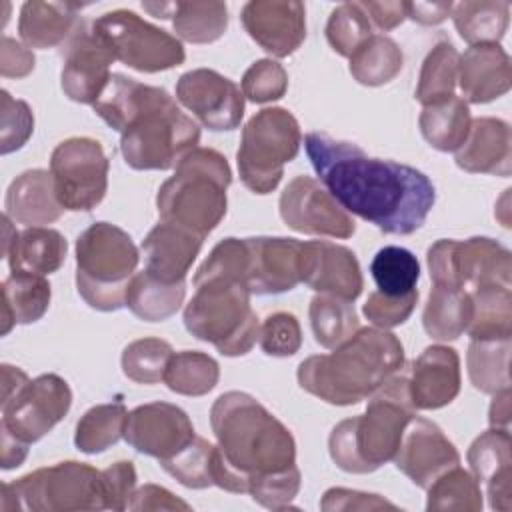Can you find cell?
<instances>
[{
    "label": "cell",
    "mask_w": 512,
    "mask_h": 512,
    "mask_svg": "<svg viewBox=\"0 0 512 512\" xmlns=\"http://www.w3.org/2000/svg\"><path fill=\"white\" fill-rule=\"evenodd\" d=\"M304 148L316 176L348 214L398 236L412 234L426 222L436 190L424 172L368 156L356 144L324 132L306 134Z\"/></svg>",
    "instance_id": "1"
},
{
    "label": "cell",
    "mask_w": 512,
    "mask_h": 512,
    "mask_svg": "<svg viewBox=\"0 0 512 512\" xmlns=\"http://www.w3.org/2000/svg\"><path fill=\"white\" fill-rule=\"evenodd\" d=\"M94 112L120 132V152L134 170H168L198 148L200 128L158 86L112 74Z\"/></svg>",
    "instance_id": "2"
},
{
    "label": "cell",
    "mask_w": 512,
    "mask_h": 512,
    "mask_svg": "<svg viewBox=\"0 0 512 512\" xmlns=\"http://www.w3.org/2000/svg\"><path fill=\"white\" fill-rule=\"evenodd\" d=\"M216 436L214 486L244 494L250 482L296 466V442L290 430L254 396L224 392L210 410Z\"/></svg>",
    "instance_id": "3"
},
{
    "label": "cell",
    "mask_w": 512,
    "mask_h": 512,
    "mask_svg": "<svg viewBox=\"0 0 512 512\" xmlns=\"http://www.w3.org/2000/svg\"><path fill=\"white\" fill-rule=\"evenodd\" d=\"M402 366V342L384 328L368 326L358 328L330 354L302 360L296 376L308 394L328 404L350 406L368 398Z\"/></svg>",
    "instance_id": "4"
},
{
    "label": "cell",
    "mask_w": 512,
    "mask_h": 512,
    "mask_svg": "<svg viewBox=\"0 0 512 512\" xmlns=\"http://www.w3.org/2000/svg\"><path fill=\"white\" fill-rule=\"evenodd\" d=\"M414 416L408 374L398 370L370 394L364 414L334 426L328 438L330 458L350 474L374 472L394 458Z\"/></svg>",
    "instance_id": "5"
},
{
    "label": "cell",
    "mask_w": 512,
    "mask_h": 512,
    "mask_svg": "<svg viewBox=\"0 0 512 512\" xmlns=\"http://www.w3.org/2000/svg\"><path fill=\"white\" fill-rule=\"evenodd\" d=\"M230 182L228 160L218 150L194 148L158 190L160 220L206 238L226 214Z\"/></svg>",
    "instance_id": "6"
},
{
    "label": "cell",
    "mask_w": 512,
    "mask_h": 512,
    "mask_svg": "<svg viewBox=\"0 0 512 512\" xmlns=\"http://www.w3.org/2000/svg\"><path fill=\"white\" fill-rule=\"evenodd\" d=\"M138 260L140 252L128 232L110 222L88 226L76 240L78 294L94 310H120Z\"/></svg>",
    "instance_id": "7"
},
{
    "label": "cell",
    "mask_w": 512,
    "mask_h": 512,
    "mask_svg": "<svg viewBox=\"0 0 512 512\" xmlns=\"http://www.w3.org/2000/svg\"><path fill=\"white\" fill-rule=\"evenodd\" d=\"M196 292L184 308L186 330L210 342L224 356H242L258 340V318L250 292L240 282L212 278L194 284Z\"/></svg>",
    "instance_id": "8"
},
{
    "label": "cell",
    "mask_w": 512,
    "mask_h": 512,
    "mask_svg": "<svg viewBox=\"0 0 512 512\" xmlns=\"http://www.w3.org/2000/svg\"><path fill=\"white\" fill-rule=\"evenodd\" d=\"M106 508L102 470L76 460L38 468L14 482L2 484V512H68Z\"/></svg>",
    "instance_id": "9"
},
{
    "label": "cell",
    "mask_w": 512,
    "mask_h": 512,
    "mask_svg": "<svg viewBox=\"0 0 512 512\" xmlns=\"http://www.w3.org/2000/svg\"><path fill=\"white\" fill-rule=\"evenodd\" d=\"M302 144L298 120L284 108H264L242 128L236 152L242 184L256 192H272L284 174V164L294 160Z\"/></svg>",
    "instance_id": "10"
},
{
    "label": "cell",
    "mask_w": 512,
    "mask_h": 512,
    "mask_svg": "<svg viewBox=\"0 0 512 512\" xmlns=\"http://www.w3.org/2000/svg\"><path fill=\"white\" fill-rule=\"evenodd\" d=\"M426 262L436 286L460 288L466 292L488 286L510 288V250L486 236L468 240L442 238L428 248Z\"/></svg>",
    "instance_id": "11"
},
{
    "label": "cell",
    "mask_w": 512,
    "mask_h": 512,
    "mask_svg": "<svg viewBox=\"0 0 512 512\" xmlns=\"http://www.w3.org/2000/svg\"><path fill=\"white\" fill-rule=\"evenodd\" d=\"M92 32L112 52L114 60L154 74L180 66L186 58L182 42L166 30L146 22L132 10H112L96 18Z\"/></svg>",
    "instance_id": "12"
},
{
    "label": "cell",
    "mask_w": 512,
    "mask_h": 512,
    "mask_svg": "<svg viewBox=\"0 0 512 512\" xmlns=\"http://www.w3.org/2000/svg\"><path fill=\"white\" fill-rule=\"evenodd\" d=\"M108 156L98 140L74 136L60 142L50 156L56 198L64 210L88 212L108 190Z\"/></svg>",
    "instance_id": "13"
},
{
    "label": "cell",
    "mask_w": 512,
    "mask_h": 512,
    "mask_svg": "<svg viewBox=\"0 0 512 512\" xmlns=\"http://www.w3.org/2000/svg\"><path fill=\"white\" fill-rule=\"evenodd\" d=\"M72 392L58 374H42L24 382L8 398H0L2 422L14 438L32 444L46 436L70 410Z\"/></svg>",
    "instance_id": "14"
},
{
    "label": "cell",
    "mask_w": 512,
    "mask_h": 512,
    "mask_svg": "<svg viewBox=\"0 0 512 512\" xmlns=\"http://www.w3.org/2000/svg\"><path fill=\"white\" fill-rule=\"evenodd\" d=\"M280 218L296 232L330 238H350L354 218L312 176H296L288 182L278 202Z\"/></svg>",
    "instance_id": "15"
},
{
    "label": "cell",
    "mask_w": 512,
    "mask_h": 512,
    "mask_svg": "<svg viewBox=\"0 0 512 512\" xmlns=\"http://www.w3.org/2000/svg\"><path fill=\"white\" fill-rule=\"evenodd\" d=\"M176 100L210 130H234L244 116V94L216 70L196 68L176 82Z\"/></svg>",
    "instance_id": "16"
},
{
    "label": "cell",
    "mask_w": 512,
    "mask_h": 512,
    "mask_svg": "<svg viewBox=\"0 0 512 512\" xmlns=\"http://www.w3.org/2000/svg\"><path fill=\"white\" fill-rule=\"evenodd\" d=\"M188 414L170 402H150L128 412L124 440L140 454L166 460L194 440Z\"/></svg>",
    "instance_id": "17"
},
{
    "label": "cell",
    "mask_w": 512,
    "mask_h": 512,
    "mask_svg": "<svg viewBox=\"0 0 512 512\" xmlns=\"http://www.w3.org/2000/svg\"><path fill=\"white\" fill-rule=\"evenodd\" d=\"M60 84L64 94L80 104H94L110 82L112 52L84 22L62 50Z\"/></svg>",
    "instance_id": "18"
},
{
    "label": "cell",
    "mask_w": 512,
    "mask_h": 512,
    "mask_svg": "<svg viewBox=\"0 0 512 512\" xmlns=\"http://www.w3.org/2000/svg\"><path fill=\"white\" fill-rule=\"evenodd\" d=\"M240 20L248 36L276 58L294 54L306 38V6L298 0H252Z\"/></svg>",
    "instance_id": "19"
},
{
    "label": "cell",
    "mask_w": 512,
    "mask_h": 512,
    "mask_svg": "<svg viewBox=\"0 0 512 512\" xmlns=\"http://www.w3.org/2000/svg\"><path fill=\"white\" fill-rule=\"evenodd\" d=\"M392 462L416 486L426 490L442 472L460 464V454L434 422L414 416Z\"/></svg>",
    "instance_id": "20"
},
{
    "label": "cell",
    "mask_w": 512,
    "mask_h": 512,
    "mask_svg": "<svg viewBox=\"0 0 512 512\" xmlns=\"http://www.w3.org/2000/svg\"><path fill=\"white\" fill-rule=\"evenodd\" d=\"M300 282L320 294L354 302L362 292V272L352 250L346 246L312 240L300 248Z\"/></svg>",
    "instance_id": "21"
},
{
    "label": "cell",
    "mask_w": 512,
    "mask_h": 512,
    "mask_svg": "<svg viewBox=\"0 0 512 512\" xmlns=\"http://www.w3.org/2000/svg\"><path fill=\"white\" fill-rule=\"evenodd\" d=\"M246 242L250 252L246 288L250 294H280L300 284V240L256 236Z\"/></svg>",
    "instance_id": "22"
},
{
    "label": "cell",
    "mask_w": 512,
    "mask_h": 512,
    "mask_svg": "<svg viewBox=\"0 0 512 512\" xmlns=\"http://www.w3.org/2000/svg\"><path fill=\"white\" fill-rule=\"evenodd\" d=\"M410 398L416 410H436L450 404L460 392V358L454 348L428 346L408 372Z\"/></svg>",
    "instance_id": "23"
},
{
    "label": "cell",
    "mask_w": 512,
    "mask_h": 512,
    "mask_svg": "<svg viewBox=\"0 0 512 512\" xmlns=\"http://www.w3.org/2000/svg\"><path fill=\"white\" fill-rule=\"evenodd\" d=\"M468 464L478 484L486 486L490 508L512 510V450L510 430L490 428L482 432L468 448Z\"/></svg>",
    "instance_id": "24"
},
{
    "label": "cell",
    "mask_w": 512,
    "mask_h": 512,
    "mask_svg": "<svg viewBox=\"0 0 512 512\" xmlns=\"http://www.w3.org/2000/svg\"><path fill=\"white\" fill-rule=\"evenodd\" d=\"M204 238L170 222H158L142 242L146 272L154 278L176 284L186 282V274L196 260Z\"/></svg>",
    "instance_id": "25"
},
{
    "label": "cell",
    "mask_w": 512,
    "mask_h": 512,
    "mask_svg": "<svg viewBox=\"0 0 512 512\" xmlns=\"http://www.w3.org/2000/svg\"><path fill=\"white\" fill-rule=\"evenodd\" d=\"M510 82V56L500 44H476L460 54L458 84L466 102H492L510 90Z\"/></svg>",
    "instance_id": "26"
},
{
    "label": "cell",
    "mask_w": 512,
    "mask_h": 512,
    "mask_svg": "<svg viewBox=\"0 0 512 512\" xmlns=\"http://www.w3.org/2000/svg\"><path fill=\"white\" fill-rule=\"evenodd\" d=\"M456 164L470 174L510 176L512 136L510 126L500 118L482 116L470 122L462 146L456 150Z\"/></svg>",
    "instance_id": "27"
},
{
    "label": "cell",
    "mask_w": 512,
    "mask_h": 512,
    "mask_svg": "<svg viewBox=\"0 0 512 512\" xmlns=\"http://www.w3.org/2000/svg\"><path fill=\"white\" fill-rule=\"evenodd\" d=\"M6 216L12 222L26 226H42L58 220L64 212L62 204L56 198L54 178L50 170L34 168L16 176L4 198Z\"/></svg>",
    "instance_id": "28"
},
{
    "label": "cell",
    "mask_w": 512,
    "mask_h": 512,
    "mask_svg": "<svg viewBox=\"0 0 512 512\" xmlns=\"http://www.w3.org/2000/svg\"><path fill=\"white\" fill-rule=\"evenodd\" d=\"M82 4L30 0L20 8L18 34L28 48H54L70 40L80 28Z\"/></svg>",
    "instance_id": "29"
},
{
    "label": "cell",
    "mask_w": 512,
    "mask_h": 512,
    "mask_svg": "<svg viewBox=\"0 0 512 512\" xmlns=\"http://www.w3.org/2000/svg\"><path fill=\"white\" fill-rule=\"evenodd\" d=\"M50 284L44 274L28 270H10L2 282V334L14 324H32L40 320L50 304Z\"/></svg>",
    "instance_id": "30"
},
{
    "label": "cell",
    "mask_w": 512,
    "mask_h": 512,
    "mask_svg": "<svg viewBox=\"0 0 512 512\" xmlns=\"http://www.w3.org/2000/svg\"><path fill=\"white\" fill-rule=\"evenodd\" d=\"M66 252V238L58 230L28 226L26 230L16 232L4 258L8 260L10 270H28L46 276L64 264Z\"/></svg>",
    "instance_id": "31"
},
{
    "label": "cell",
    "mask_w": 512,
    "mask_h": 512,
    "mask_svg": "<svg viewBox=\"0 0 512 512\" xmlns=\"http://www.w3.org/2000/svg\"><path fill=\"white\" fill-rule=\"evenodd\" d=\"M470 318L472 298L466 290L432 286L422 312V326L428 336L440 342L456 340L466 332Z\"/></svg>",
    "instance_id": "32"
},
{
    "label": "cell",
    "mask_w": 512,
    "mask_h": 512,
    "mask_svg": "<svg viewBox=\"0 0 512 512\" xmlns=\"http://www.w3.org/2000/svg\"><path fill=\"white\" fill-rule=\"evenodd\" d=\"M454 26L464 42L498 44L510 22V2L506 0H464L452 4Z\"/></svg>",
    "instance_id": "33"
},
{
    "label": "cell",
    "mask_w": 512,
    "mask_h": 512,
    "mask_svg": "<svg viewBox=\"0 0 512 512\" xmlns=\"http://www.w3.org/2000/svg\"><path fill=\"white\" fill-rule=\"evenodd\" d=\"M186 296V282L168 284L146 270L132 276L126 290V306L146 322H162L178 312Z\"/></svg>",
    "instance_id": "34"
},
{
    "label": "cell",
    "mask_w": 512,
    "mask_h": 512,
    "mask_svg": "<svg viewBox=\"0 0 512 512\" xmlns=\"http://www.w3.org/2000/svg\"><path fill=\"white\" fill-rule=\"evenodd\" d=\"M470 122L468 102L460 96L424 106L418 118L424 140L440 152H456L468 136Z\"/></svg>",
    "instance_id": "35"
},
{
    "label": "cell",
    "mask_w": 512,
    "mask_h": 512,
    "mask_svg": "<svg viewBox=\"0 0 512 512\" xmlns=\"http://www.w3.org/2000/svg\"><path fill=\"white\" fill-rule=\"evenodd\" d=\"M472 298V318L466 328L470 340L512 338V292L502 286L476 288Z\"/></svg>",
    "instance_id": "36"
},
{
    "label": "cell",
    "mask_w": 512,
    "mask_h": 512,
    "mask_svg": "<svg viewBox=\"0 0 512 512\" xmlns=\"http://www.w3.org/2000/svg\"><path fill=\"white\" fill-rule=\"evenodd\" d=\"M168 18L180 40L208 44L228 28V6L224 2H168Z\"/></svg>",
    "instance_id": "37"
},
{
    "label": "cell",
    "mask_w": 512,
    "mask_h": 512,
    "mask_svg": "<svg viewBox=\"0 0 512 512\" xmlns=\"http://www.w3.org/2000/svg\"><path fill=\"white\" fill-rule=\"evenodd\" d=\"M510 348L512 338L506 340H470L466 364L468 376L476 390L496 394L510 388Z\"/></svg>",
    "instance_id": "38"
},
{
    "label": "cell",
    "mask_w": 512,
    "mask_h": 512,
    "mask_svg": "<svg viewBox=\"0 0 512 512\" xmlns=\"http://www.w3.org/2000/svg\"><path fill=\"white\" fill-rule=\"evenodd\" d=\"M458 58V50L448 40H440L432 46L422 62L414 92L422 106H432L454 96L458 82Z\"/></svg>",
    "instance_id": "39"
},
{
    "label": "cell",
    "mask_w": 512,
    "mask_h": 512,
    "mask_svg": "<svg viewBox=\"0 0 512 512\" xmlns=\"http://www.w3.org/2000/svg\"><path fill=\"white\" fill-rule=\"evenodd\" d=\"M404 66L400 46L382 34H372L352 56L350 74L364 86H382L394 80Z\"/></svg>",
    "instance_id": "40"
},
{
    "label": "cell",
    "mask_w": 512,
    "mask_h": 512,
    "mask_svg": "<svg viewBox=\"0 0 512 512\" xmlns=\"http://www.w3.org/2000/svg\"><path fill=\"white\" fill-rule=\"evenodd\" d=\"M308 318L314 340L324 348H336L360 328L354 304L330 294H318L310 300Z\"/></svg>",
    "instance_id": "41"
},
{
    "label": "cell",
    "mask_w": 512,
    "mask_h": 512,
    "mask_svg": "<svg viewBox=\"0 0 512 512\" xmlns=\"http://www.w3.org/2000/svg\"><path fill=\"white\" fill-rule=\"evenodd\" d=\"M128 410L122 402L92 406L76 424L74 444L84 454H98L124 438Z\"/></svg>",
    "instance_id": "42"
},
{
    "label": "cell",
    "mask_w": 512,
    "mask_h": 512,
    "mask_svg": "<svg viewBox=\"0 0 512 512\" xmlns=\"http://www.w3.org/2000/svg\"><path fill=\"white\" fill-rule=\"evenodd\" d=\"M220 378L218 362L198 350H182L172 354L164 380L166 386L182 396H204Z\"/></svg>",
    "instance_id": "43"
},
{
    "label": "cell",
    "mask_w": 512,
    "mask_h": 512,
    "mask_svg": "<svg viewBox=\"0 0 512 512\" xmlns=\"http://www.w3.org/2000/svg\"><path fill=\"white\" fill-rule=\"evenodd\" d=\"M426 510L428 512H480L482 510V490L472 472L452 466L442 472L428 488Z\"/></svg>",
    "instance_id": "44"
},
{
    "label": "cell",
    "mask_w": 512,
    "mask_h": 512,
    "mask_svg": "<svg viewBox=\"0 0 512 512\" xmlns=\"http://www.w3.org/2000/svg\"><path fill=\"white\" fill-rule=\"evenodd\" d=\"M370 272L380 292L398 296L416 290L420 264L410 250L402 246H384L372 258Z\"/></svg>",
    "instance_id": "45"
},
{
    "label": "cell",
    "mask_w": 512,
    "mask_h": 512,
    "mask_svg": "<svg viewBox=\"0 0 512 512\" xmlns=\"http://www.w3.org/2000/svg\"><path fill=\"white\" fill-rule=\"evenodd\" d=\"M174 350L166 340L140 338L122 352V372L136 384H156L164 380Z\"/></svg>",
    "instance_id": "46"
},
{
    "label": "cell",
    "mask_w": 512,
    "mask_h": 512,
    "mask_svg": "<svg viewBox=\"0 0 512 512\" xmlns=\"http://www.w3.org/2000/svg\"><path fill=\"white\" fill-rule=\"evenodd\" d=\"M372 34V22L360 2L336 6L326 22V40L344 58H350Z\"/></svg>",
    "instance_id": "47"
},
{
    "label": "cell",
    "mask_w": 512,
    "mask_h": 512,
    "mask_svg": "<svg viewBox=\"0 0 512 512\" xmlns=\"http://www.w3.org/2000/svg\"><path fill=\"white\" fill-rule=\"evenodd\" d=\"M212 460H214V444H210L206 438L194 436V440L188 446H184L174 456L160 460V464L182 486L208 488V486H214Z\"/></svg>",
    "instance_id": "48"
},
{
    "label": "cell",
    "mask_w": 512,
    "mask_h": 512,
    "mask_svg": "<svg viewBox=\"0 0 512 512\" xmlns=\"http://www.w3.org/2000/svg\"><path fill=\"white\" fill-rule=\"evenodd\" d=\"M248 260H250V252H248L246 238H224L212 248L210 256L196 270L194 284H200L212 278H222V280H232L246 286Z\"/></svg>",
    "instance_id": "49"
},
{
    "label": "cell",
    "mask_w": 512,
    "mask_h": 512,
    "mask_svg": "<svg viewBox=\"0 0 512 512\" xmlns=\"http://www.w3.org/2000/svg\"><path fill=\"white\" fill-rule=\"evenodd\" d=\"M288 90V74L276 60L254 62L242 76V94L250 102L264 104L280 100Z\"/></svg>",
    "instance_id": "50"
},
{
    "label": "cell",
    "mask_w": 512,
    "mask_h": 512,
    "mask_svg": "<svg viewBox=\"0 0 512 512\" xmlns=\"http://www.w3.org/2000/svg\"><path fill=\"white\" fill-rule=\"evenodd\" d=\"M34 130V116L24 100L0 92V152L10 154L22 148Z\"/></svg>",
    "instance_id": "51"
},
{
    "label": "cell",
    "mask_w": 512,
    "mask_h": 512,
    "mask_svg": "<svg viewBox=\"0 0 512 512\" xmlns=\"http://www.w3.org/2000/svg\"><path fill=\"white\" fill-rule=\"evenodd\" d=\"M258 344L268 356L286 358L300 350L302 330L294 314L274 312L270 314L258 330Z\"/></svg>",
    "instance_id": "52"
},
{
    "label": "cell",
    "mask_w": 512,
    "mask_h": 512,
    "mask_svg": "<svg viewBox=\"0 0 512 512\" xmlns=\"http://www.w3.org/2000/svg\"><path fill=\"white\" fill-rule=\"evenodd\" d=\"M300 470L292 466L282 472L262 476L248 486V494L264 508L286 510L300 490Z\"/></svg>",
    "instance_id": "53"
},
{
    "label": "cell",
    "mask_w": 512,
    "mask_h": 512,
    "mask_svg": "<svg viewBox=\"0 0 512 512\" xmlns=\"http://www.w3.org/2000/svg\"><path fill=\"white\" fill-rule=\"evenodd\" d=\"M416 302H418V290H412L408 294H398V296L376 290L364 302L362 312L376 328L388 330L398 324H404L414 312Z\"/></svg>",
    "instance_id": "54"
},
{
    "label": "cell",
    "mask_w": 512,
    "mask_h": 512,
    "mask_svg": "<svg viewBox=\"0 0 512 512\" xmlns=\"http://www.w3.org/2000/svg\"><path fill=\"white\" fill-rule=\"evenodd\" d=\"M108 510H126L136 490V468L130 460L114 462L102 470Z\"/></svg>",
    "instance_id": "55"
},
{
    "label": "cell",
    "mask_w": 512,
    "mask_h": 512,
    "mask_svg": "<svg viewBox=\"0 0 512 512\" xmlns=\"http://www.w3.org/2000/svg\"><path fill=\"white\" fill-rule=\"evenodd\" d=\"M320 508L324 512H338V510H398L396 504L388 502L378 494L348 490V488H330L324 492Z\"/></svg>",
    "instance_id": "56"
},
{
    "label": "cell",
    "mask_w": 512,
    "mask_h": 512,
    "mask_svg": "<svg viewBox=\"0 0 512 512\" xmlns=\"http://www.w3.org/2000/svg\"><path fill=\"white\" fill-rule=\"evenodd\" d=\"M34 70V54L28 46L10 36H2L0 44V74L4 78H24Z\"/></svg>",
    "instance_id": "57"
},
{
    "label": "cell",
    "mask_w": 512,
    "mask_h": 512,
    "mask_svg": "<svg viewBox=\"0 0 512 512\" xmlns=\"http://www.w3.org/2000/svg\"><path fill=\"white\" fill-rule=\"evenodd\" d=\"M128 510H190V504L176 498L170 490L156 486V484H144L134 490Z\"/></svg>",
    "instance_id": "58"
},
{
    "label": "cell",
    "mask_w": 512,
    "mask_h": 512,
    "mask_svg": "<svg viewBox=\"0 0 512 512\" xmlns=\"http://www.w3.org/2000/svg\"><path fill=\"white\" fill-rule=\"evenodd\" d=\"M362 10L368 14L372 26H376L378 30H392L396 26H400L408 14H406V2L394 0V2H360Z\"/></svg>",
    "instance_id": "59"
},
{
    "label": "cell",
    "mask_w": 512,
    "mask_h": 512,
    "mask_svg": "<svg viewBox=\"0 0 512 512\" xmlns=\"http://www.w3.org/2000/svg\"><path fill=\"white\" fill-rule=\"evenodd\" d=\"M452 12V2H406V14L418 24L434 26L444 22Z\"/></svg>",
    "instance_id": "60"
},
{
    "label": "cell",
    "mask_w": 512,
    "mask_h": 512,
    "mask_svg": "<svg viewBox=\"0 0 512 512\" xmlns=\"http://www.w3.org/2000/svg\"><path fill=\"white\" fill-rule=\"evenodd\" d=\"M28 446L26 442L14 438L8 430L0 428V464L4 470H10V468H16L20 466L26 456H28Z\"/></svg>",
    "instance_id": "61"
},
{
    "label": "cell",
    "mask_w": 512,
    "mask_h": 512,
    "mask_svg": "<svg viewBox=\"0 0 512 512\" xmlns=\"http://www.w3.org/2000/svg\"><path fill=\"white\" fill-rule=\"evenodd\" d=\"M492 396H494V400L488 410V422L492 428L508 430V426H510V388H504Z\"/></svg>",
    "instance_id": "62"
}]
</instances>
